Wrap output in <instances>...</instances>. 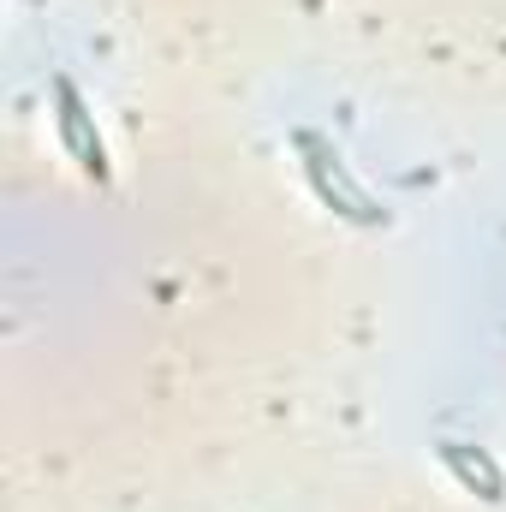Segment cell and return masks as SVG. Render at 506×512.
I'll return each instance as SVG.
<instances>
[{
	"label": "cell",
	"instance_id": "cell-1",
	"mask_svg": "<svg viewBox=\"0 0 506 512\" xmlns=\"http://www.w3.org/2000/svg\"><path fill=\"white\" fill-rule=\"evenodd\" d=\"M292 149H298V167H304L316 203H322L334 221H346V227H387V209L352 179L346 155H340L322 131H292Z\"/></svg>",
	"mask_w": 506,
	"mask_h": 512
},
{
	"label": "cell",
	"instance_id": "cell-2",
	"mask_svg": "<svg viewBox=\"0 0 506 512\" xmlns=\"http://www.w3.org/2000/svg\"><path fill=\"white\" fill-rule=\"evenodd\" d=\"M48 96H54V131H60V149H66V161L84 173V179H96V185H108L114 179V161H108V137L96 126V114H90V102H84V90L60 72L54 84H48Z\"/></svg>",
	"mask_w": 506,
	"mask_h": 512
},
{
	"label": "cell",
	"instance_id": "cell-3",
	"mask_svg": "<svg viewBox=\"0 0 506 512\" xmlns=\"http://www.w3.org/2000/svg\"><path fill=\"white\" fill-rule=\"evenodd\" d=\"M435 459H441L447 477H453L465 495H477L483 507H501L506 501V471H501V459H495L489 447H471V441H435Z\"/></svg>",
	"mask_w": 506,
	"mask_h": 512
}]
</instances>
